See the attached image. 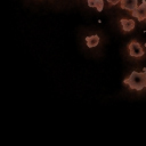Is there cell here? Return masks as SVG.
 <instances>
[{
  "instance_id": "cell-1",
  "label": "cell",
  "mask_w": 146,
  "mask_h": 146,
  "mask_svg": "<svg viewBox=\"0 0 146 146\" xmlns=\"http://www.w3.org/2000/svg\"><path fill=\"white\" fill-rule=\"evenodd\" d=\"M124 83L128 84L133 90H141L146 88V72H136L133 71L128 79L124 80Z\"/></svg>"
},
{
  "instance_id": "cell-2",
  "label": "cell",
  "mask_w": 146,
  "mask_h": 146,
  "mask_svg": "<svg viewBox=\"0 0 146 146\" xmlns=\"http://www.w3.org/2000/svg\"><path fill=\"white\" fill-rule=\"evenodd\" d=\"M132 16L136 17L138 21L146 19V0H143L141 3L132 10Z\"/></svg>"
},
{
  "instance_id": "cell-3",
  "label": "cell",
  "mask_w": 146,
  "mask_h": 146,
  "mask_svg": "<svg viewBox=\"0 0 146 146\" xmlns=\"http://www.w3.org/2000/svg\"><path fill=\"white\" fill-rule=\"evenodd\" d=\"M129 48V51H130V55L132 57H141L144 55V50L141 48V46L137 42V41H131L128 46Z\"/></svg>"
},
{
  "instance_id": "cell-4",
  "label": "cell",
  "mask_w": 146,
  "mask_h": 146,
  "mask_svg": "<svg viewBox=\"0 0 146 146\" xmlns=\"http://www.w3.org/2000/svg\"><path fill=\"white\" fill-rule=\"evenodd\" d=\"M120 6L122 9L132 11L137 6H138V0H121Z\"/></svg>"
},
{
  "instance_id": "cell-5",
  "label": "cell",
  "mask_w": 146,
  "mask_h": 146,
  "mask_svg": "<svg viewBox=\"0 0 146 146\" xmlns=\"http://www.w3.org/2000/svg\"><path fill=\"white\" fill-rule=\"evenodd\" d=\"M120 22L122 24V29L124 32H129V31L133 30V27H135V21L133 19H124L123 18Z\"/></svg>"
},
{
  "instance_id": "cell-6",
  "label": "cell",
  "mask_w": 146,
  "mask_h": 146,
  "mask_svg": "<svg viewBox=\"0 0 146 146\" xmlns=\"http://www.w3.org/2000/svg\"><path fill=\"white\" fill-rule=\"evenodd\" d=\"M86 42H87V46H88L89 48L96 47V46L99 43V36H98V35L87 36V38H86Z\"/></svg>"
},
{
  "instance_id": "cell-7",
  "label": "cell",
  "mask_w": 146,
  "mask_h": 146,
  "mask_svg": "<svg viewBox=\"0 0 146 146\" xmlns=\"http://www.w3.org/2000/svg\"><path fill=\"white\" fill-rule=\"evenodd\" d=\"M95 8H96L98 11H102L103 8H104V1H103V0H97V1H96V5H95Z\"/></svg>"
},
{
  "instance_id": "cell-8",
  "label": "cell",
  "mask_w": 146,
  "mask_h": 146,
  "mask_svg": "<svg viewBox=\"0 0 146 146\" xmlns=\"http://www.w3.org/2000/svg\"><path fill=\"white\" fill-rule=\"evenodd\" d=\"M96 1H97V0H88V6H89V7H91V8H92V7H95Z\"/></svg>"
},
{
  "instance_id": "cell-9",
  "label": "cell",
  "mask_w": 146,
  "mask_h": 146,
  "mask_svg": "<svg viewBox=\"0 0 146 146\" xmlns=\"http://www.w3.org/2000/svg\"><path fill=\"white\" fill-rule=\"evenodd\" d=\"M107 1H108L110 5H116V3H119L121 0H107Z\"/></svg>"
}]
</instances>
